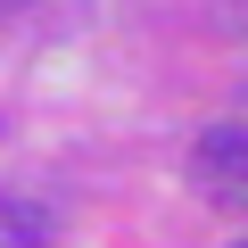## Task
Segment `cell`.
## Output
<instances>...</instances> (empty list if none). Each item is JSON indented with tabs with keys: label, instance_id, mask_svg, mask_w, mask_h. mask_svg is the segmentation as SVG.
Listing matches in <instances>:
<instances>
[{
	"label": "cell",
	"instance_id": "obj_2",
	"mask_svg": "<svg viewBox=\"0 0 248 248\" xmlns=\"http://www.w3.org/2000/svg\"><path fill=\"white\" fill-rule=\"evenodd\" d=\"M50 240V215L25 207V199H0V248H42Z\"/></svg>",
	"mask_w": 248,
	"mask_h": 248
},
{
	"label": "cell",
	"instance_id": "obj_3",
	"mask_svg": "<svg viewBox=\"0 0 248 248\" xmlns=\"http://www.w3.org/2000/svg\"><path fill=\"white\" fill-rule=\"evenodd\" d=\"M0 9H25V0H0Z\"/></svg>",
	"mask_w": 248,
	"mask_h": 248
},
{
	"label": "cell",
	"instance_id": "obj_1",
	"mask_svg": "<svg viewBox=\"0 0 248 248\" xmlns=\"http://www.w3.org/2000/svg\"><path fill=\"white\" fill-rule=\"evenodd\" d=\"M199 166L248 190V124H207V133H199Z\"/></svg>",
	"mask_w": 248,
	"mask_h": 248
}]
</instances>
